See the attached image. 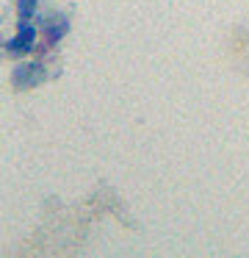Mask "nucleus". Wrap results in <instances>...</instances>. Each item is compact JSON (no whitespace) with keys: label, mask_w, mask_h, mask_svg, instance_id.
Instances as JSON below:
<instances>
[{"label":"nucleus","mask_w":249,"mask_h":258,"mask_svg":"<svg viewBox=\"0 0 249 258\" xmlns=\"http://www.w3.org/2000/svg\"><path fill=\"white\" fill-rule=\"evenodd\" d=\"M39 42H42V28H39L36 20H20L17 31L3 42V53L14 61H20V58H28L36 53Z\"/></svg>","instance_id":"f03ea898"},{"label":"nucleus","mask_w":249,"mask_h":258,"mask_svg":"<svg viewBox=\"0 0 249 258\" xmlns=\"http://www.w3.org/2000/svg\"><path fill=\"white\" fill-rule=\"evenodd\" d=\"M36 23H39V28H42V42L50 47V50H53V47H58L61 42L66 39L69 28H72L69 17H66L61 9H50V12L39 14Z\"/></svg>","instance_id":"7ed1b4c3"},{"label":"nucleus","mask_w":249,"mask_h":258,"mask_svg":"<svg viewBox=\"0 0 249 258\" xmlns=\"http://www.w3.org/2000/svg\"><path fill=\"white\" fill-rule=\"evenodd\" d=\"M11 86L17 92H31L36 86H42L50 78V67H47V56H28L14 61L11 67Z\"/></svg>","instance_id":"f257e3e1"},{"label":"nucleus","mask_w":249,"mask_h":258,"mask_svg":"<svg viewBox=\"0 0 249 258\" xmlns=\"http://www.w3.org/2000/svg\"><path fill=\"white\" fill-rule=\"evenodd\" d=\"M39 3L42 0H17V20H36L39 17Z\"/></svg>","instance_id":"20e7f679"}]
</instances>
